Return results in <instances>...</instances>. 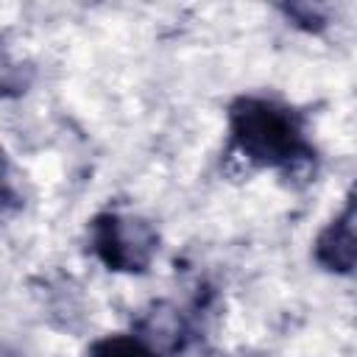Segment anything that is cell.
<instances>
[{
    "label": "cell",
    "mask_w": 357,
    "mask_h": 357,
    "mask_svg": "<svg viewBox=\"0 0 357 357\" xmlns=\"http://www.w3.org/2000/svg\"><path fill=\"white\" fill-rule=\"evenodd\" d=\"M231 145L262 167H293L312 156L298 112L268 98H240L229 109Z\"/></svg>",
    "instance_id": "cell-1"
},
{
    "label": "cell",
    "mask_w": 357,
    "mask_h": 357,
    "mask_svg": "<svg viewBox=\"0 0 357 357\" xmlns=\"http://www.w3.org/2000/svg\"><path fill=\"white\" fill-rule=\"evenodd\" d=\"M92 245L114 271H142L153 251V234L142 220L100 215L92 223Z\"/></svg>",
    "instance_id": "cell-2"
},
{
    "label": "cell",
    "mask_w": 357,
    "mask_h": 357,
    "mask_svg": "<svg viewBox=\"0 0 357 357\" xmlns=\"http://www.w3.org/2000/svg\"><path fill=\"white\" fill-rule=\"evenodd\" d=\"M351 220H354V209L349 204L346 212L321 231L315 243V259L324 268L337 273H351L354 268V223Z\"/></svg>",
    "instance_id": "cell-3"
},
{
    "label": "cell",
    "mask_w": 357,
    "mask_h": 357,
    "mask_svg": "<svg viewBox=\"0 0 357 357\" xmlns=\"http://www.w3.org/2000/svg\"><path fill=\"white\" fill-rule=\"evenodd\" d=\"M89 357H156V351L134 335H114L92 346Z\"/></svg>",
    "instance_id": "cell-4"
}]
</instances>
